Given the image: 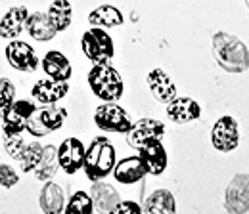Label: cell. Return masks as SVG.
I'll list each match as a JSON object with an SVG mask.
<instances>
[{"mask_svg": "<svg viewBox=\"0 0 249 214\" xmlns=\"http://www.w3.org/2000/svg\"><path fill=\"white\" fill-rule=\"evenodd\" d=\"M69 94V81H56V79H40L33 86L31 96L40 105L58 103Z\"/></svg>", "mask_w": 249, "mask_h": 214, "instance_id": "5bb4252c", "label": "cell"}, {"mask_svg": "<svg viewBox=\"0 0 249 214\" xmlns=\"http://www.w3.org/2000/svg\"><path fill=\"white\" fill-rule=\"evenodd\" d=\"M25 31L29 33V36L38 40V42H46V40H52L56 36L58 31L54 29L48 14H42V12H33L27 17V23H25Z\"/></svg>", "mask_w": 249, "mask_h": 214, "instance_id": "603a6c76", "label": "cell"}, {"mask_svg": "<svg viewBox=\"0 0 249 214\" xmlns=\"http://www.w3.org/2000/svg\"><path fill=\"white\" fill-rule=\"evenodd\" d=\"M36 111V105L29 99H18L12 103V107L2 115V132L4 136H18L25 130L27 121L31 119V115Z\"/></svg>", "mask_w": 249, "mask_h": 214, "instance_id": "30bf717a", "label": "cell"}, {"mask_svg": "<svg viewBox=\"0 0 249 214\" xmlns=\"http://www.w3.org/2000/svg\"><path fill=\"white\" fill-rule=\"evenodd\" d=\"M211 50L213 58L218 63V67L226 73L240 75L249 69V50L246 42L232 33L218 31L211 38Z\"/></svg>", "mask_w": 249, "mask_h": 214, "instance_id": "6da1fadb", "label": "cell"}, {"mask_svg": "<svg viewBox=\"0 0 249 214\" xmlns=\"http://www.w3.org/2000/svg\"><path fill=\"white\" fill-rule=\"evenodd\" d=\"M224 209L228 214L249 211V174H236L224 189Z\"/></svg>", "mask_w": 249, "mask_h": 214, "instance_id": "9c48e42d", "label": "cell"}, {"mask_svg": "<svg viewBox=\"0 0 249 214\" xmlns=\"http://www.w3.org/2000/svg\"><path fill=\"white\" fill-rule=\"evenodd\" d=\"M146 176V168L140 161L138 155L134 157H124L119 163H115L113 168V178L123 185H132V183L140 182Z\"/></svg>", "mask_w": 249, "mask_h": 214, "instance_id": "ac0fdd59", "label": "cell"}, {"mask_svg": "<svg viewBox=\"0 0 249 214\" xmlns=\"http://www.w3.org/2000/svg\"><path fill=\"white\" fill-rule=\"evenodd\" d=\"M107 214H142V207L136 201H119Z\"/></svg>", "mask_w": 249, "mask_h": 214, "instance_id": "1f68e13d", "label": "cell"}, {"mask_svg": "<svg viewBox=\"0 0 249 214\" xmlns=\"http://www.w3.org/2000/svg\"><path fill=\"white\" fill-rule=\"evenodd\" d=\"M29 14L31 12L25 6H14V8H10L0 17V36L2 38H10V40H16L25 31V23H27Z\"/></svg>", "mask_w": 249, "mask_h": 214, "instance_id": "2e32d148", "label": "cell"}, {"mask_svg": "<svg viewBox=\"0 0 249 214\" xmlns=\"http://www.w3.org/2000/svg\"><path fill=\"white\" fill-rule=\"evenodd\" d=\"M138 157L146 168V174H152V176L163 174L167 168V163H169L167 151L161 142H152V144L144 146L142 149H138Z\"/></svg>", "mask_w": 249, "mask_h": 214, "instance_id": "e0dca14e", "label": "cell"}, {"mask_svg": "<svg viewBox=\"0 0 249 214\" xmlns=\"http://www.w3.org/2000/svg\"><path fill=\"white\" fill-rule=\"evenodd\" d=\"M165 111H167L169 121L177 122V124H188L201 117V105L190 96H177L173 101L167 103Z\"/></svg>", "mask_w": 249, "mask_h": 214, "instance_id": "4fadbf2b", "label": "cell"}, {"mask_svg": "<svg viewBox=\"0 0 249 214\" xmlns=\"http://www.w3.org/2000/svg\"><path fill=\"white\" fill-rule=\"evenodd\" d=\"M60 168V161H58V148L54 146H44V151L40 157V163L35 168V176L40 182H50L54 178V174Z\"/></svg>", "mask_w": 249, "mask_h": 214, "instance_id": "d4e9b609", "label": "cell"}, {"mask_svg": "<svg viewBox=\"0 0 249 214\" xmlns=\"http://www.w3.org/2000/svg\"><path fill=\"white\" fill-rule=\"evenodd\" d=\"M90 197H92L94 211H98L100 214H107L121 201L119 191L111 183L104 182V180L94 182V185L90 187Z\"/></svg>", "mask_w": 249, "mask_h": 214, "instance_id": "d6986e66", "label": "cell"}, {"mask_svg": "<svg viewBox=\"0 0 249 214\" xmlns=\"http://www.w3.org/2000/svg\"><path fill=\"white\" fill-rule=\"evenodd\" d=\"M124 21L123 12L113 6V4H102L98 8H94L89 14V23L92 27H102V29H113V27H121Z\"/></svg>", "mask_w": 249, "mask_h": 214, "instance_id": "44dd1931", "label": "cell"}, {"mask_svg": "<svg viewBox=\"0 0 249 214\" xmlns=\"http://www.w3.org/2000/svg\"><path fill=\"white\" fill-rule=\"evenodd\" d=\"M89 86L96 98L102 101H119L124 92V82L121 73L109 63L94 65L89 71Z\"/></svg>", "mask_w": 249, "mask_h": 214, "instance_id": "3957f363", "label": "cell"}, {"mask_svg": "<svg viewBox=\"0 0 249 214\" xmlns=\"http://www.w3.org/2000/svg\"><path fill=\"white\" fill-rule=\"evenodd\" d=\"M244 2H246V8L249 10V0H244Z\"/></svg>", "mask_w": 249, "mask_h": 214, "instance_id": "d6a6232c", "label": "cell"}, {"mask_svg": "<svg viewBox=\"0 0 249 214\" xmlns=\"http://www.w3.org/2000/svg\"><path fill=\"white\" fill-rule=\"evenodd\" d=\"M46 14H48L54 29L58 31V33L67 31L69 25H71V21H73V6H71L69 0H54Z\"/></svg>", "mask_w": 249, "mask_h": 214, "instance_id": "484cf974", "label": "cell"}, {"mask_svg": "<svg viewBox=\"0 0 249 214\" xmlns=\"http://www.w3.org/2000/svg\"><path fill=\"white\" fill-rule=\"evenodd\" d=\"M18 180H19L18 172H16L12 166L0 163V185H2V187H14V185L18 183Z\"/></svg>", "mask_w": 249, "mask_h": 214, "instance_id": "4dcf8cb0", "label": "cell"}, {"mask_svg": "<svg viewBox=\"0 0 249 214\" xmlns=\"http://www.w3.org/2000/svg\"><path fill=\"white\" fill-rule=\"evenodd\" d=\"M94 122L104 132L126 134L132 128V119L117 101H104L94 111Z\"/></svg>", "mask_w": 249, "mask_h": 214, "instance_id": "8992f818", "label": "cell"}, {"mask_svg": "<svg viewBox=\"0 0 249 214\" xmlns=\"http://www.w3.org/2000/svg\"><path fill=\"white\" fill-rule=\"evenodd\" d=\"M142 214H177V201L169 189H156L144 203Z\"/></svg>", "mask_w": 249, "mask_h": 214, "instance_id": "cb8c5ba5", "label": "cell"}, {"mask_svg": "<svg viewBox=\"0 0 249 214\" xmlns=\"http://www.w3.org/2000/svg\"><path fill=\"white\" fill-rule=\"evenodd\" d=\"M211 144L220 153H230L240 146V124L232 115L217 119L211 128Z\"/></svg>", "mask_w": 249, "mask_h": 214, "instance_id": "52a82bcc", "label": "cell"}, {"mask_svg": "<svg viewBox=\"0 0 249 214\" xmlns=\"http://www.w3.org/2000/svg\"><path fill=\"white\" fill-rule=\"evenodd\" d=\"M146 82L150 86V92L154 94L159 103H169L173 101L177 96H178V90H177V84L173 82V79L169 77V73H165L163 69H152L146 77Z\"/></svg>", "mask_w": 249, "mask_h": 214, "instance_id": "9a60e30c", "label": "cell"}, {"mask_svg": "<svg viewBox=\"0 0 249 214\" xmlns=\"http://www.w3.org/2000/svg\"><path fill=\"white\" fill-rule=\"evenodd\" d=\"M38 203H40V209L44 214H62L65 209V195H63V189L56 182H46L42 191H40V197H38Z\"/></svg>", "mask_w": 249, "mask_h": 214, "instance_id": "7402d4cb", "label": "cell"}, {"mask_svg": "<svg viewBox=\"0 0 249 214\" xmlns=\"http://www.w3.org/2000/svg\"><path fill=\"white\" fill-rule=\"evenodd\" d=\"M65 119H67V109L65 107H60L56 103L42 105V107H36V111L31 115L25 130L35 138H42V136H46L54 130H60Z\"/></svg>", "mask_w": 249, "mask_h": 214, "instance_id": "5b68a950", "label": "cell"}, {"mask_svg": "<svg viewBox=\"0 0 249 214\" xmlns=\"http://www.w3.org/2000/svg\"><path fill=\"white\" fill-rule=\"evenodd\" d=\"M81 48H83V54L92 61L94 65L109 63L115 56L113 38L102 27H90L85 31L81 36Z\"/></svg>", "mask_w": 249, "mask_h": 214, "instance_id": "277c9868", "label": "cell"}, {"mask_svg": "<svg viewBox=\"0 0 249 214\" xmlns=\"http://www.w3.org/2000/svg\"><path fill=\"white\" fill-rule=\"evenodd\" d=\"M42 151H44V146H40L38 142H31L25 146V151H23V157H21V170L23 172H33L36 168V165L40 163V157H42Z\"/></svg>", "mask_w": 249, "mask_h": 214, "instance_id": "83f0119b", "label": "cell"}, {"mask_svg": "<svg viewBox=\"0 0 249 214\" xmlns=\"http://www.w3.org/2000/svg\"><path fill=\"white\" fill-rule=\"evenodd\" d=\"M25 146L27 144L23 142L21 134H18V136H4V149H6V153L12 159H16V161H21L23 151H25Z\"/></svg>", "mask_w": 249, "mask_h": 214, "instance_id": "f546056e", "label": "cell"}, {"mask_svg": "<svg viewBox=\"0 0 249 214\" xmlns=\"http://www.w3.org/2000/svg\"><path fill=\"white\" fill-rule=\"evenodd\" d=\"M44 73L50 77V79H56V81H69L71 75H73V67H71V61L67 60V56L58 52V50H50L46 52V56L40 61Z\"/></svg>", "mask_w": 249, "mask_h": 214, "instance_id": "ffe728a7", "label": "cell"}, {"mask_svg": "<svg viewBox=\"0 0 249 214\" xmlns=\"http://www.w3.org/2000/svg\"><path fill=\"white\" fill-rule=\"evenodd\" d=\"M165 136V124L157 119H140L126 132V144L134 149H142L152 142H161Z\"/></svg>", "mask_w": 249, "mask_h": 214, "instance_id": "ba28073f", "label": "cell"}, {"mask_svg": "<svg viewBox=\"0 0 249 214\" xmlns=\"http://www.w3.org/2000/svg\"><path fill=\"white\" fill-rule=\"evenodd\" d=\"M115 163H117V155H115L113 144L106 136H98L87 148L83 170H85L89 180L98 182V180H104L106 176H109L113 172Z\"/></svg>", "mask_w": 249, "mask_h": 214, "instance_id": "7a4b0ae2", "label": "cell"}, {"mask_svg": "<svg viewBox=\"0 0 249 214\" xmlns=\"http://www.w3.org/2000/svg\"><path fill=\"white\" fill-rule=\"evenodd\" d=\"M16 101V86L8 79H0V117Z\"/></svg>", "mask_w": 249, "mask_h": 214, "instance_id": "f1b7e54d", "label": "cell"}, {"mask_svg": "<svg viewBox=\"0 0 249 214\" xmlns=\"http://www.w3.org/2000/svg\"><path fill=\"white\" fill-rule=\"evenodd\" d=\"M6 60L14 69H18L21 73H33L40 65V60H38L35 48H31V44H27L23 40H12L6 46Z\"/></svg>", "mask_w": 249, "mask_h": 214, "instance_id": "8fae6325", "label": "cell"}, {"mask_svg": "<svg viewBox=\"0 0 249 214\" xmlns=\"http://www.w3.org/2000/svg\"><path fill=\"white\" fill-rule=\"evenodd\" d=\"M85 153H87V148L83 146L81 140H77V138H67V140H63L62 144H60V148H58L60 168L65 170L67 174H75L77 170L83 168Z\"/></svg>", "mask_w": 249, "mask_h": 214, "instance_id": "7c38bea8", "label": "cell"}, {"mask_svg": "<svg viewBox=\"0 0 249 214\" xmlns=\"http://www.w3.org/2000/svg\"><path fill=\"white\" fill-rule=\"evenodd\" d=\"M63 214H94V203L90 193L75 191L71 195V199L65 203Z\"/></svg>", "mask_w": 249, "mask_h": 214, "instance_id": "4316f807", "label": "cell"}, {"mask_svg": "<svg viewBox=\"0 0 249 214\" xmlns=\"http://www.w3.org/2000/svg\"><path fill=\"white\" fill-rule=\"evenodd\" d=\"M0 124H2V121H0Z\"/></svg>", "mask_w": 249, "mask_h": 214, "instance_id": "836d02e7", "label": "cell"}]
</instances>
